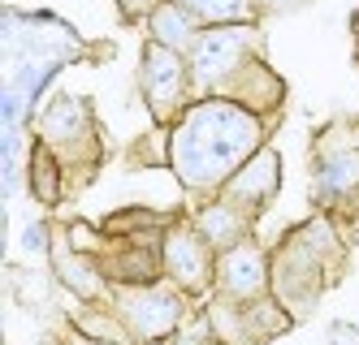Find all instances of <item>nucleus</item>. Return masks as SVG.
Masks as SVG:
<instances>
[{"label":"nucleus","instance_id":"obj_1","mask_svg":"<svg viewBox=\"0 0 359 345\" xmlns=\"http://www.w3.org/2000/svg\"><path fill=\"white\" fill-rule=\"evenodd\" d=\"M165 134L169 169L182 181V190L195 199H212L255 151L269 147V121L238 99L199 95Z\"/></svg>","mask_w":359,"mask_h":345},{"label":"nucleus","instance_id":"obj_2","mask_svg":"<svg viewBox=\"0 0 359 345\" xmlns=\"http://www.w3.org/2000/svg\"><path fill=\"white\" fill-rule=\"evenodd\" d=\"M338 255H342V242H338V233H333V225L325 216L312 220V225L290 229L277 242V251H273V294L294 311V320L307 307H316Z\"/></svg>","mask_w":359,"mask_h":345},{"label":"nucleus","instance_id":"obj_3","mask_svg":"<svg viewBox=\"0 0 359 345\" xmlns=\"http://www.w3.org/2000/svg\"><path fill=\"white\" fill-rule=\"evenodd\" d=\"M113 311L121 315L126 332H130L135 345H147V341H161V337H177L187 324H191V302L177 285L169 281H156V285H113L109 294Z\"/></svg>","mask_w":359,"mask_h":345},{"label":"nucleus","instance_id":"obj_4","mask_svg":"<svg viewBox=\"0 0 359 345\" xmlns=\"http://www.w3.org/2000/svg\"><path fill=\"white\" fill-rule=\"evenodd\" d=\"M139 95L147 104L151 125L169 129L199 99L195 95V78H191V61L182 57V52L156 43V39H143V52H139Z\"/></svg>","mask_w":359,"mask_h":345},{"label":"nucleus","instance_id":"obj_5","mask_svg":"<svg viewBox=\"0 0 359 345\" xmlns=\"http://www.w3.org/2000/svg\"><path fill=\"white\" fill-rule=\"evenodd\" d=\"M312 195L325 216L346 211L359 199V125H329L312 143Z\"/></svg>","mask_w":359,"mask_h":345},{"label":"nucleus","instance_id":"obj_6","mask_svg":"<svg viewBox=\"0 0 359 345\" xmlns=\"http://www.w3.org/2000/svg\"><path fill=\"white\" fill-rule=\"evenodd\" d=\"M251 57H260V22L203 26V35L187 52L191 78H195V95H221Z\"/></svg>","mask_w":359,"mask_h":345},{"label":"nucleus","instance_id":"obj_7","mask_svg":"<svg viewBox=\"0 0 359 345\" xmlns=\"http://www.w3.org/2000/svg\"><path fill=\"white\" fill-rule=\"evenodd\" d=\"M31 125H35V139H43L65 160V169H91L100 155H104L100 125H95V113H91V99H83V95L57 91L39 108V117Z\"/></svg>","mask_w":359,"mask_h":345},{"label":"nucleus","instance_id":"obj_8","mask_svg":"<svg viewBox=\"0 0 359 345\" xmlns=\"http://www.w3.org/2000/svg\"><path fill=\"white\" fill-rule=\"evenodd\" d=\"M161 268L165 281L177 285L187 298L208 302L217 294V246L195 229L191 211H177L161 237Z\"/></svg>","mask_w":359,"mask_h":345},{"label":"nucleus","instance_id":"obj_9","mask_svg":"<svg viewBox=\"0 0 359 345\" xmlns=\"http://www.w3.org/2000/svg\"><path fill=\"white\" fill-rule=\"evenodd\" d=\"M273 289V251H264L255 237L217 255V294L234 302H255Z\"/></svg>","mask_w":359,"mask_h":345},{"label":"nucleus","instance_id":"obj_10","mask_svg":"<svg viewBox=\"0 0 359 345\" xmlns=\"http://www.w3.org/2000/svg\"><path fill=\"white\" fill-rule=\"evenodd\" d=\"M48 263H53V281L74 302H104L113 294L104 263L91 259V255H79L65 242V233H57V246H53V255H48Z\"/></svg>","mask_w":359,"mask_h":345},{"label":"nucleus","instance_id":"obj_11","mask_svg":"<svg viewBox=\"0 0 359 345\" xmlns=\"http://www.w3.org/2000/svg\"><path fill=\"white\" fill-rule=\"evenodd\" d=\"M277 190H281V155H277V147H260V151H255L234 177L225 181V190H221V195L260 220V211L273 203Z\"/></svg>","mask_w":359,"mask_h":345},{"label":"nucleus","instance_id":"obj_12","mask_svg":"<svg viewBox=\"0 0 359 345\" xmlns=\"http://www.w3.org/2000/svg\"><path fill=\"white\" fill-rule=\"evenodd\" d=\"M191 220H195V229L217 246V255L229 251V246H238V242H247V237H251V225H255L251 211H243L238 203H229L225 195L199 199V207H191Z\"/></svg>","mask_w":359,"mask_h":345},{"label":"nucleus","instance_id":"obj_13","mask_svg":"<svg viewBox=\"0 0 359 345\" xmlns=\"http://www.w3.org/2000/svg\"><path fill=\"white\" fill-rule=\"evenodd\" d=\"M221 95L247 104V108L260 113V117H269V113H277V104L286 99V83H281V78L264 65V57H251V61L234 73V83H229Z\"/></svg>","mask_w":359,"mask_h":345},{"label":"nucleus","instance_id":"obj_14","mask_svg":"<svg viewBox=\"0 0 359 345\" xmlns=\"http://www.w3.org/2000/svg\"><path fill=\"white\" fill-rule=\"evenodd\" d=\"M27 190L39 207H57L65 199V160L43 139H35L27 155Z\"/></svg>","mask_w":359,"mask_h":345},{"label":"nucleus","instance_id":"obj_15","mask_svg":"<svg viewBox=\"0 0 359 345\" xmlns=\"http://www.w3.org/2000/svg\"><path fill=\"white\" fill-rule=\"evenodd\" d=\"M143 26H147V39H156V43H165L173 52H182V57L195 48V39L203 35V22L195 13H187L177 0H165V5L151 13Z\"/></svg>","mask_w":359,"mask_h":345},{"label":"nucleus","instance_id":"obj_16","mask_svg":"<svg viewBox=\"0 0 359 345\" xmlns=\"http://www.w3.org/2000/svg\"><path fill=\"white\" fill-rule=\"evenodd\" d=\"M294 328V311L281 302L273 289L264 298L247 302V332H251V345H269L273 337H286Z\"/></svg>","mask_w":359,"mask_h":345},{"label":"nucleus","instance_id":"obj_17","mask_svg":"<svg viewBox=\"0 0 359 345\" xmlns=\"http://www.w3.org/2000/svg\"><path fill=\"white\" fill-rule=\"evenodd\" d=\"M203 315L212 324V337L221 345H251V332H247V302H234L225 294H212L203 302Z\"/></svg>","mask_w":359,"mask_h":345},{"label":"nucleus","instance_id":"obj_18","mask_svg":"<svg viewBox=\"0 0 359 345\" xmlns=\"http://www.w3.org/2000/svg\"><path fill=\"white\" fill-rule=\"evenodd\" d=\"M187 13H195L203 26H234V22H260L255 0H177Z\"/></svg>","mask_w":359,"mask_h":345},{"label":"nucleus","instance_id":"obj_19","mask_svg":"<svg viewBox=\"0 0 359 345\" xmlns=\"http://www.w3.org/2000/svg\"><path fill=\"white\" fill-rule=\"evenodd\" d=\"M22 251H27V255H53V246H57V229L53 225H48V220H35V225H27V229H22V242H18Z\"/></svg>","mask_w":359,"mask_h":345},{"label":"nucleus","instance_id":"obj_20","mask_svg":"<svg viewBox=\"0 0 359 345\" xmlns=\"http://www.w3.org/2000/svg\"><path fill=\"white\" fill-rule=\"evenodd\" d=\"M312 0H255V17H281V13H294V9H307Z\"/></svg>","mask_w":359,"mask_h":345},{"label":"nucleus","instance_id":"obj_21","mask_svg":"<svg viewBox=\"0 0 359 345\" xmlns=\"http://www.w3.org/2000/svg\"><path fill=\"white\" fill-rule=\"evenodd\" d=\"M161 5H165V0H117V9H121L126 22H147Z\"/></svg>","mask_w":359,"mask_h":345},{"label":"nucleus","instance_id":"obj_22","mask_svg":"<svg viewBox=\"0 0 359 345\" xmlns=\"http://www.w3.org/2000/svg\"><path fill=\"white\" fill-rule=\"evenodd\" d=\"M65 345H113V341H95V337H83V332H74L65 324Z\"/></svg>","mask_w":359,"mask_h":345},{"label":"nucleus","instance_id":"obj_23","mask_svg":"<svg viewBox=\"0 0 359 345\" xmlns=\"http://www.w3.org/2000/svg\"><path fill=\"white\" fill-rule=\"evenodd\" d=\"M351 35H355V61H359V9L351 13Z\"/></svg>","mask_w":359,"mask_h":345},{"label":"nucleus","instance_id":"obj_24","mask_svg":"<svg viewBox=\"0 0 359 345\" xmlns=\"http://www.w3.org/2000/svg\"><path fill=\"white\" fill-rule=\"evenodd\" d=\"M147 345H173V337H161V341H147Z\"/></svg>","mask_w":359,"mask_h":345}]
</instances>
